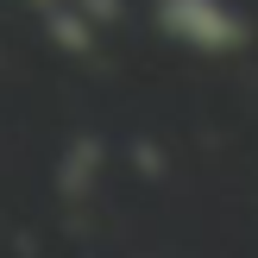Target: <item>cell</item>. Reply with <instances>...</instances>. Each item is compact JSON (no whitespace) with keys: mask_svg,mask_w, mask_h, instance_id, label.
Instances as JSON below:
<instances>
[{"mask_svg":"<svg viewBox=\"0 0 258 258\" xmlns=\"http://www.w3.org/2000/svg\"><path fill=\"white\" fill-rule=\"evenodd\" d=\"M158 32L202 57H227L252 38V25L233 0H158Z\"/></svg>","mask_w":258,"mask_h":258,"instance_id":"6da1fadb","label":"cell"}]
</instances>
